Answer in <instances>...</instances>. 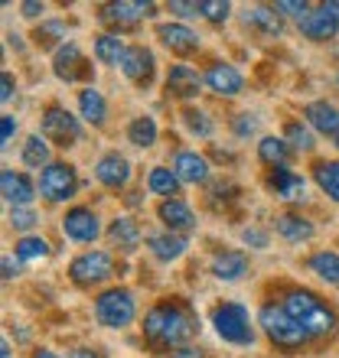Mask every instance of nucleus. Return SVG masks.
Segmentation results:
<instances>
[{
    "label": "nucleus",
    "mask_w": 339,
    "mask_h": 358,
    "mask_svg": "<svg viewBox=\"0 0 339 358\" xmlns=\"http://www.w3.org/2000/svg\"><path fill=\"white\" fill-rule=\"evenodd\" d=\"M199 332L196 316L179 303H160L144 316V336L160 349H183Z\"/></svg>",
    "instance_id": "1"
},
{
    "label": "nucleus",
    "mask_w": 339,
    "mask_h": 358,
    "mask_svg": "<svg viewBox=\"0 0 339 358\" xmlns=\"http://www.w3.org/2000/svg\"><path fill=\"white\" fill-rule=\"evenodd\" d=\"M281 306L291 313L293 320L300 322L310 336H333V332H336V313H333L320 296H313V293L291 290L287 296H284Z\"/></svg>",
    "instance_id": "2"
},
{
    "label": "nucleus",
    "mask_w": 339,
    "mask_h": 358,
    "mask_svg": "<svg viewBox=\"0 0 339 358\" xmlns=\"http://www.w3.org/2000/svg\"><path fill=\"white\" fill-rule=\"evenodd\" d=\"M258 322L264 326L268 339H271L274 345H281V349H300L303 342L310 339V332L303 329L300 322L293 320V316L284 310L281 303H277V306H274V303L261 306V313H258Z\"/></svg>",
    "instance_id": "3"
},
{
    "label": "nucleus",
    "mask_w": 339,
    "mask_h": 358,
    "mask_svg": "<svg viewBox=\"0 0 339 358\" xmlns=\"http://www.w3.org/2000/svg\"><path fill=\"white\" fill-rule=\"evenodd\" d=\"M212 326L226 342L232 345H251L254 332H251V320H248L245 306L238 303H222L216 313H212Z\"/></svg>",
    "instance_id": "4"
},
{
    "label": "nucleus",
    "mask_w": 339,
    "mask_h": 358,
    "mask_svg": "<svg viewBox=\"0 0 339 358\" xmlns=\"http://www.w3.org/2000/svg\"><path fill=\"white\" fill-rule=\"evenodd\" d=\"M95 316L102 326L108 329H121L127 322L134 320V296L127 290H104L98 300H95Z\"/></svg>",
    "instance_id": "5"
},
{
    "label": "nucleus",
    "mask_w": 339,
    "mask_h": 358,
    "mask_svg": "<svg viewBox=\"0 0 339 358\" xmlns=\"http://www.w3.org/2000/svg\"><path fill=\"white\" fill-rule=\"evenodd\" d=\"M76 189H78V176L76 166H69V163H49L43 176H39V192L49 202H66V199L76 196Z\"/></svg>",
    "instance_id": "6"
},
{
    "label": "nucleus",
    "mask_w": 339,
    "mask_h": 358,
    "mask_svg": "<svg viewBox=\"0 0 339 358\" xmlns=\"http://www.w3.org/2000/svg\"><path fill=\"white\" fill-rule=\"evenodd\" d=\"M114 273V261L111 255L104 251H85L78 255L72 264H69V277L78 283V287H92V283H102Z\"/></svg>",
    "instance_id": "7"
},
{
    "label": "nucleus",
    "mask_w": 339,
    "mask_h": 358,
    "mask_svg": "<svg viewBox=\"0 0 339 358\" xmlns=\"http://www.w3.org/2000/svg\"><path fill=\"white\" fill-rule=\"evenodd\" d=\"M43 137L59 143V147H72V143L82 137V127H78V121L66 108H56V104H53V108H46V114H43Z\"/></svg>",
    "instance_id": "8"
},
{
    "label": "nucleus",
    "mask_w": 339,
    "mask_h": 358,
    "mask_svg": "<svg viewBox=\"0 0 339 358\" xmlns=\"http://www.w3.org/2000/svg\"><path fill=\"white\" fill-rule=\"evenodd\" d=\"M53 72H56L62 82H78V78H88L92 69L85 62V56L78 52L76 43H62L56 49V59H53Z\"/></svg>",
    "instance_id": "9"
},
{
    "label": "nucleus",
    "mask_w": 339,
    "mask_h": 358,
    "mask_svg": "<svg viewBox=\"0 0 339 358\" xmlns=\"http://www.w3.org/2000/svg\"><path fill=\"white\" fill-rule=\"evenodd\" d=\"M151 13H153V3H147V0H118V3L102 7V20L114 23V27H137Z\"/></svg>",
    "instance_id": "10"
},
{
    "label": "nucleus",
    "mask_w": 339,
    "mask_h": 358,
    "mask_svg": "<svg viewBox=\"0 0 339 358\" xmlns=\"http://www.w3.org/2000/svg\"><path fill=\"white\" fill-rule=\"evenodd\" d=\"M121 72L131 78L134 85H151L153 78V52L144 46H127L121 59Z\"/></svg>",
    "instance_id": "11"
},
{
    "label": "nucleus",
    "mask_w": 339,
    "mask_h": 358,
    "mask_svg": "<svg viewBox=\"0 0 339 358\" xmlns=\"http://www.w3.org/2000/svg\"><path fill=\"white\" fill-rule=\"evenodd\" d=\"M62 228H66V235L72 238V241H95L98 238V218H95L92 208H69L66 218H62Z\"/></svg>",
    "instance_id": "12"
},
{
    "label": "nucleus",
    "mask_w": 339,
    "mask_h": 358,
    "mask_svg": "<svg viewBox=\"0 0 339 358\" xmlns=\"http://www.w3.org/2000/svg\"><path fill=\"white\" fill-rule=\"evenodd\" d=\"M95 176H98L102 186L121 189V186H127V179H131V163L124 160L121 153H104L102 160H98V166H95Z\"/></svg>",
    "instance_id": "13"
},
{
    "label": "nucleus",
    "mask_w": 339,
    "mask_h": 358,
    "mask_svg": "<svg viewBox=\"0 0 339 358\" xmlns=\"http://www.w3.org/2000/svg\"><path fill=\"white\" fill-rule=\"evenodd\" d=\"M0 196L10 202V208H13V206H29V202H33V196H36V186H33L23 173L4 170V173H0Z\"/></svg>",
    "instance_id": "14"
},
{
    "label": "nucleus",
    "mask_w": 339,
    "mask_h": 358,
    "mask_svg": "<svg viewBox=\"0 0 339 358\" xmlns=\"http://www.w3.org/2000/svg\"><path fill=\"white\" fill-rule=\"evenodd\" d=\"M157 36H160L163 46H167L170 52H177V56H189V52L199 49V36L189 27H183V23H163V27L157 29Z\"/></svg>",
    "instance_id": "15"
},
{
    "label": "nucleus",
    "mask_w": 339,
    "mask_h": 358,
    "mask_svg": "<svg viewBox=\"0 0 339 358\" xmlns=\"http://www.w3.org/2000/svg\"><path fill=\"white\" fill-rule=\"evenodd\" d=\"M303 117H307V124H310L313 131L326 134V137H333V141L339 137V108H336V104H330V101H313V104H307Z\"/></svg>",
    "instance_id": "16"
},
{
    "label": "nucleus",
    "mask_w": 339,
    "mask_h": 358,
    "mask_svg": "<svg viewBox=\"0 0 339 358\" xmlns=\"http://www.w3.org/2000/svg\"><path fill=\"white\" fill-rule=\"evenodd\" d=\"M336 29H339V20L326 10V3L317 7V10H310V13L300 20V33L307 39H333L336 36Z\"/></svg>",
    "instance_id": "17"
},
{
    "label": "nucleus",
    "mask_w": 339,
    "mask_h": 358,
    "mask_svg": "<svg viewBox=\"0 0 339 358\" xmlns=\"http://www.w3.org/2000/svg\"><path fill=\"white\" fill-rule=\"evenodd\" d=\"M173 173L179 176V182H206L209 179V163L206 157H199V153L193 150H179L177 160H173Z\"/></svg>",
    "instance_id": "18"
},
{
    "label": "nucleus",
    "mask_w": 339,
    "mask_h": 358,
    "mask_svg": "<svg viewBox=\"0 0 339 358\" xmlns=\"http://www.w3.org/2000/svg\"><path fill=\"white\" fill-rule=\"evenodd\" d=\"M206 85L212 88L216 94H226V98H232V94L242 92V85H245V82H242V76H238L232 66H222V62H219V66H209Z\"/></svg>",
    "instance_id": "19"
},
{
    "label": "nucleus",
    "mask_w": 339,
    "mask_h": 358,
    "mask_svg": "<svg viewBox=\"0 0 339 358\" xmlns=\"http://www.w3.org/2000/svg\"><path fill=\"white\" fill-rule=\"evenodd\" d=\"M160 222H167L170 231H189V228H196V215H193V208H189L183 199H167V202H163Z\"/></svg>",
    "instance_id": "20"
},
{
    "label": "nucleus",
    "mask_w": 339,
    "mask_h": 358,
    "mask_svg": "<svg viewBox=\"0 0 339 358\" xmlns=\"http://www.w3.org/2000/svg\"><path fill=\"white\" fill-rule=\"evenodd\" d=\"M199 85H202V78H199L196 69L189 66H173L167 76V92L177 94V98H193V94L199 92Z\"/></svg>",
    "instance_id": "21"
},
{
    "label": "nucleus",
    "mask_w": 339,
    "mask_h": 358,
    "mask_svg": "<svg viewBox=\"0 0 339 358\" xmlns=\"http://www.w3.org/2000/svg\"><path fill=\"white\" fill-rule=\"evenodd\" d=\"M108 241H111L118 251H134L141 245V228L134 218H114L111 228H108Z\"/></svg>",
    "instance_id": "22"
},
{
    "label": "nucleus",
    "mask_w": 339,
    "mask_h": 358,
    "mask_svg": "<svg viewBox=\"0 0 339 358\" xmlns=\"http://www.w3.org/2000/svg\"><path fill=\"white\" fill-rule=\"evenodd\" d=\"M212 273L219 280H238L242 273H248V257L242 251H222L212 257Z\"/></svg>",
    "instance_id": "23"
},
{
    "label": "nucleus",
    "mask_w": 339,
    "mask_h": 358,
    "mask_svg": "<svg viewBox=\"0 0 339 358\" xmlns=\"http://www.w3.org/2000/svg\"><path fill=\"white\" fill-rule=\"evenodd\" d=\"M245 27L258 29V33H264V36H277V33L284 29V23H281V13H277V10L251 7V10H245Z\"/></svg>",
    "instance_id": "24"
},
{
    "label": "nucleus",
    "mask_w": 339,
    "mask_h": 358,
    "mask_svg": "<svg viewBox=\"0 0 339 358\" xmlns=\"http://www.w3.org/2000/svg\"><path fill=\"white\" fill-rule=\"evenodd\" d=\"M151 251L157 261H177L183 251H186V238L177 235V231H163V235H151Z\"/></svg>",
    "instance_id": "25"
},
{
    "label": "nucleus",
    "mask_w": 339,
    "mask_h": 358,
    "mask_svg": "<svg viewBox=\"0 0 339 358\" xmlns=\"http://www.w3.org/2000/svg\"><path fill=\"white\" fill-rule=\"evenodd\" d=\"M274 228H277V235L287 238V241H310L313 238V225L300 215H277L274 218Z\"/></svg>",
    "instance_id": "26"
},
{
    "label": "nucleus",
    "mask_w": 339,
    "mask_h": 358,
    "mask_svg": "<svg viewBox=\"0 0 339 358\" xmlns=\"http://www.w3.org/2000/svg\"><path fill=\"white\" fill-rule=\"evenodd\" d=\"M258 157H261V163L274 166V170H284V163L291 160L287 141H281V137H264V141L258 143Z\"/></svg>",
    "instance_id": "27"
},
{
    "label": "nucleus",
    "mask_w": 339,
    "mask_h": 358,
    "mask_svg": "<svg viewBox=\"0 0 339 358\" xmlns=\"http://www.w3.org/2000/svg\"><path fill=\"white\" fill-rule=\"evenodd\" d=\"M124 52H127V46L114 33H104V36L95 39V56L102 59V62H108V66H121Z\"/></svg>",
    "instance_id": "28"
},
{
    "label": "nucleus",
    "mask_w": 339,
    "mask_h": 358,
    "mask_svg": "<svg viewBox=\"0 0 339 358\" xmlns=\"http://www.w3.org/2000/svg\"><path fill=\"white\" fill-rule=\"evenodd\" d=\"M271 186H274V192H277L281 199H300L303 196V179L297 176V173H291V170H274Z\"/></svg>",
    "instance_id": "29"
},
{
    "label": "nucleus",
    "mask_w": 339,
    "mask_h": 358,
    "mask_svg": "<svg viewBox=\"0 0 339 358\" xmlns=\"http://www.w3.org/2000/svg\"><path fill=\"white\" fill-rule=\"evenodd\" d=\"M147 186H151V192H157V196H177L179 176L173 170H167V166H153L151 176H147Z\"/></svg>",
    "instance_id": "30"
},
{
    "label": "nucleus",
    "mask_w": 339,
    "mask_h": 358,
    "mask_svg": "<svg viewBox=\"0 0 339 358\" xmlns=\"http://www.w3.org/2000/svg\"><path fill=\"white\" fill-rule=\"evenodd\" d=\"M78 108H82V117L92 124H102L104 121V98L102 92H95V88H85V92H78Z\"/></svg>",
    "instance_id": "31"
},
{
    "label": "nucleus",
    "mask_w": 339,
    "mask_h": 358,
    "mask_svg": "<svg viewBox=\"0 0 339 358\" xmlns=\"http://www.w3.org/2000/svg\"><path fill=\"white\" fill-rule=\"evenodd\" d=\"M23 163L27 166H33V170H46L49 166V143H46V137H39V134H33L27 143H23Z\"/></svg>",
    "instance_id": "32"
},
{
    "label": "nucleus",
    "mask_w": 339,
    "mask_h": 358,
    "mask_svg": "<svg viewBox=\"0 0 339 358\" xmlns=\"http://www.w3.org/2000/svg\"><path fill=\"white\" fill-rule=\"evenodd\" d=\"M127 141H131L134 147H153V141H157V124H153V117H134L131 127H127Z\"/></svg>",
    "instance_id": "33"
},
{
    "label": "nucleus",
    "mask_w": 339,
    "mask_h": 358,
    "mask_svg": "<svg viewBox=\"0 0 339 358\" xmlns=\"http://www.w3.org/2000/svg\"><path fill=\"white\" fill-rule=\"evenodd\" d=\"M310 271L317 277H323L326 283H339V255L333 251H320V255L310 257Z\"/></svg>",
    "instance_id": "34"
},
{
    "label": "nucleus",
    "mask_w": 339,
    "mask_h": 358,
    "mask_svg": "<svg viewBox=\"0 0 339 358\" xmlns=\"http://www.w3.org/2000/svg\"><path fill=\"white\" fill-rule=\"evenodd\" d=\"M313 176H317L323 192L339 202V163H317V166H313Z\"/></svg>",
    "instance_id": "35"
},
{
    "label": "nucleus",
    "mask_w": 339,
    "mask_h": 358,
    "mask_svg": "<svg viewBox=\"0 0 339 358\" xmlns=\"http://www.w3.org/2000/svg\"><path fill=\"white\" fill-rule=\"evenodd\" d=\"M39 49H53L59 39H66V23H59V20H46V23H39L36 33H33Z\"/></svg>",
    "instance_id": "36"
},
{
    "label": "nucleus",
    "mask_w": 339,
    "mask_h": 358,
    "mask_svg": "<svg viewBox=\"0 0 339 358\" xmlns=\"http://www.w3.org/2000/svg\"><path fill=\"white\" fill-rule=\"evenodd\" d=\"M49 255V245L43 241V238L36 235H27L17 241V257L20 261H43V257Z\"/></svg>",
    "instance_id": "37"
},
{
    "label": "nucleus",
    "mask_w": 339,
    "mask_h": 358,
    "mask_svg": "<svg viewBox=\"0 0 339 358\" xmlns=\"http://www.w3.org/2000/svg\"><path fill=\"white\" fill-rule=\"evenodd\" d=\"M284 137H287V143H291L293 150H313V134H310V127H303L300 121L287 124V127H284Z\"/></svg>",
    "instance_id": "38"
},
{
    "label": "nucleus",
    "mask_w": 339,
    "mask_h": 358,
    "mask_svg": "<svg viewBox=\"0 0 339 358\" xmlns=\"http://www.w3.org/2000/svg\"><path fill=\"white\" fill-rule=\"evenodd\" d=\"M183 121H186V127L193 134H199V137H209V134H212V124H209L206 114L196 111V108H186V111H183Z\"/></svg>",
    "instance_id": "39"
},
{
    "label": "nucleus",
    "mask_w": 339,
    "mask_h": 358,
    "mask_svg": "<svg viewBox=\"0 0 339 358\" xmlns=\"http://www.w3.org/2000/svg\"><path fill=\"white\" fill-rule=\"evenodd\" d=\"M228 3L226 0H202V3H199V13H202V17L206 20H212V23H222V20L228 17Z\"/></svg>",
    "instance_id": "40"
},
{
    "label": "nucleus",
    "mask_w": 339,
    "mask_h": 358,
    "mask_svg": "<svg viewBox=\"0 0 339 358\" xmlns=\"http://www.w3.org/2000/svg\"><path fill=\"white\" fill-rule=\"evenodd\" d=\"M10 225L17 228V231H27V228L36 225V215H33L27 206H13L10 208Z\"/></svg>",
    "instance_id": "41"
},
{
    "label": "nucleus",
    "mask_w": 339,
    "mask_h": 358,
    "mask_svg": "<svg viewBox=\"0 0 339 358\" xmlns=\"http://www.w3.org/2000/svg\"><path fill=\"white\" fill-rule=\"evenodd\" d=\"M274 10H277V13H291V17H300V20L310 13V7H307L303 0H277Z\"/></svg>",
    "instance_id": "42"
},
{
    "label": "nucleus",
    "mask_w": 339,
    "mask_h": 358,
    "mask_svg": "<svg viewBox=\"0 0 339 358\" xmlns=\"http://www.w3.org/2000/svg\"><path fill=\"white\" fill-rule=\"evenodd\" d=\"M232 127H235V134H238V137H251V134H254V127H258V121H254L251 114H238V117H235V124H232Z\"/></svg>",
    "instance_id": "43"
},
{
    "label": "nucleus",
    "mask_w": 339,
    "mask_h": 358,
    "mask_svg": "<svg viewBox=\"0 0 339 358\" xmlns=\"http://www.w3.org/2000/svg\"><path fill=\"white\" fill-rule=\"evenodd\" d=\"M13 134H17V121H13L10 114H4V117H0V143L7 147V143H10V137H13Z\"/></svg>",
    "instance_id": "44"
},
{
    "label": "nucleus",
    "mask_w": 339,
    "mask_h": 358,
    "mask_svg": "<svg viewBox=\"0 0 339 358\" xmlns=\"http://www.w3.org/2000/svg\"><path fill=\"white\" fill-rule=\"evenodd\" d=\"M242 238H245V245L268 248V235H264V231H258V228H245V231H242Z\"/></svg>",
    "instance_id": "45"
},
{
    "label": "nucleus",
    "mask_w": 339,
    "mask_h": 358,
    "mask_svg": "<svg viewBox=\"0 0 339 358\" xmlns=\"http://www.w3.org/2000/svg\"><path fill=\"white\" fill-rule=\"evenodd\" d=\"M170 10H177L179 17H196L199 3H183V0H173V3H170Z\"/></svg>",
    "instance_id": "46"
},
{
    "label": "nucleus",
    "mask_w": 339,
    "mask_h": 358,
    "mask_svg": "<svg viewBox=\"0 0 339 358\" xmlns=\"http://www.w3.org/2000/svg\"><path fill=\"white\" fill-rule=\"evenodd\" d=\"M13 98V78H10V72H4L0 76V101H10Z\"/></svg>",
    "instance_id": "47"
},
{
    "label": "nucleus",
    "mask_w": 339,
    "mask_h": 358,
    "mask_svg": "<svg viewBox=\"0 0 339 358\" xmlns=\"http://www.w3.org/2000/svg\"><path fill=\"white\" fill-rule=\"evenodd\" d=\"M173 358H206L199 349H193V345H183V349H177L173 352Z\"/></svg>",
    "instance_id": "48"
},
{
    "label": "nucleus",
    "mask_w": 339,
    "mask_h": 358,
    "mask_svg": "<svg viewBox=\"0 0 339 358\" xmlns=\"http://www.w3.org/2000/svg\"><path fill=\"white\" fill-rule=\"evenodd\" d=\"M39 13H43V3H36V0L23 3V17H39Z\"/></svg>",
    "instance_id": "49"
},
{
    "label": "nucleus",
    "mask_w": 339,
    "mask_h": 358,
    "mask_svg": "<svg viewBox=\"0 0 339 358\" xmlns=\"http://www.w3.org/2000/svg\"><path fill=\"white\" fill-rule=\"evenodd\" d=\"M17 277V264H13V257H4V280H13Z\"/></svg>",
    "instance_id": "50"
},
{
    "label": "nucleus",
    "mask_w": 339,
    "mask_h": 358,
    "mask_svg": "<svg viewBox=\"0 0 339 358\" xmlns=\"http://www.w3.org/2000/svg\"><path fill=\"white\" fill-rule=\"evenodd\" d=\"M72 358H98V352H92V349H78Z\"/></svg>",
    "instance_id": "51"
},
{
    "label": "nucleus",
    "mask_w": 339,
    "mask_h": 358,
    "mask_svg": "<svg viewBox=\"0 0 339 358\" xmlns=\"http://www.w3.org/2000/svg\"><path fill=\"white\" fill-rule=\"evenodd\" d=\"M326 10H330L333 17H336V20H339V3H336V0H330V3H326Z\"/></svg>",
    "instance_id": "52"
},
{
    "label": "nucleus",
    "mask_w": 339,
    "mask_h": 358,
    "mask_svg": "<svg viewBox=\"0 0 339 358\" xmlns=\"http://www.w3.org/2000/svg\"><path fill=\"white\" fill-rule=\"evenodd\" d=\"M36 358H59V355H56V352H49V349H39Z\"/></svg>",
    "instance_id": "53"
},
{
    "label": "nucleus",
    "mask_w": 339,
    "mask_h": 358,
    "mask_svg": "<svg viewBox=\"0 0 339 358\" xmlns=\"http://www.w3.org/2000/svg\"><path fill=\"white\" fill-rule=\"evenodd\" d=\"M0 358H10V342H0Z\"/></svg>",
    "instance_id": "54"
},
{
    "label": "nucleus",
    "mask_w": 339,
    "mask_h": 358,
    "mask_svg": "<svg viewBox=\"0 0 339 358\" xmlns=\"http://www.w3.org/2000/svg\"><path fill=\"white\" fill-rule=\"evenodd\" d=\"M336 147H339V137H336Z\"/></svg>",
    "instance_id": "55"
},
{
    "label": "nucleus",
    "mask_w": 339,
    "mask_h": 358,
    "mask_svg": "<svg viewBox=\"0 0 339 358\" xmlns=\"http://www.w3.org/2000/svg\"><path fill=\"white\" fill-rule=\"evenodd\" d=\"M336 82H339V78H336Z\"/></svg>",
    "instance_id": "56"
}]
</instances>
